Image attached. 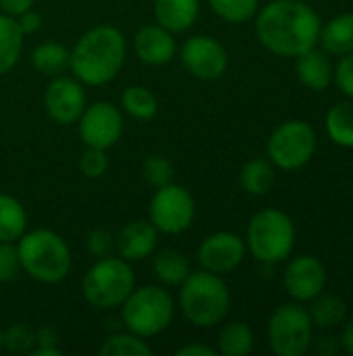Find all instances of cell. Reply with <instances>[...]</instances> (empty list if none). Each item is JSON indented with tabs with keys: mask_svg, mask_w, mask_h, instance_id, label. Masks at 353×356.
I'll return each mask as SVG.
<instances>
[{
	"mask_svg": "<svg viewBox=\"0 0 353 356\" xmlns=\"http://www.w3.org/2000/svg\"><path fill=\"white\" fill-rule=\"evenodd\" d=\"M318 13L302 0H273L256 15V35L279 56H300L320 38Z\"/></svg>",
	"mask_w": 353,
	"mask_h": 356,
	"instance_id": "cell-1",
	"label": "cell"
},
{
	"mask_svg": "<svg viewBox=\"0 0 353 356\" xmlns=\"http://www.w3.org/2000/svg\"><path fill=\"white\" fill-rule=\"evenodd\" d=\"M127 42L112 25H98L85 31L69 52V67L87 86L112 81L125 65Z\"/></svg>",
	"mask_w": 353,
	"mask_h": 356,
	"instance_id": "cell-2",
	"label": "cell"
},
{
	"mask_svg": "<svg viewBox=\"0 0 353 356\" xmlns=\"http://www.w3.org/2000/svg\"><path fill=\"white\" fill-rule=\"evenodd\" d=\"M179 307L196 327L218 325L231 307L227 284L212 271H191L179 290Z\"/></svg>",
	"mask_w": 353,
	"mask_h": 356,
	"instance_id": "cell-3",
	"label": "cell"
},
{
	"mask_svg": "<svg viewBox=\"0 0 353 356\" xmlns=\"http://www.w3.org/2000/svg\"><path fill=\"white\" fill-rule=\"evenodd\" d=\"M17 252L21 269L42 284H56L69 275L71 250L67 242L50 229L23 234L19 238Z\"/></svg>",
	"mask_w": 353,
	"mask_h": 356,
	"instance_id": "cell-4",
	"label": "cell"
},
{
	"mask_svg": "<svg viewBox=\"0 0 353 356\" xmlns=\"http://www.w3.org/2000/svg\"><path fill=\"white\" fill-rule=\"evenodd\" d=\"M83 296L96 309L121 307L135 288V273L125 259L104 257L83 277Z\"/></svg>",
	"mask_w": 353,
	"mask_h": 356,
	"instance_id": "cell-5",
	"label": "cell"
},
{
	"mask_svg": "<svg viewBox=\"0 0 353 356\" xmlns=\"http://www.w3.org/2000/svg\"><path fill=\"white\" fill-rule=\"evenodd\" d=\"M175 315L173 298L166 290L156 286L133 288L123 302V323L127 332L139 338H152L162 334Z\"/></svg>",
	"mask_w": 353,
	"mask_h": 356,
	"instance_id": "cell-6",
	"label": "cell"
},
{
	"mask_svg": "<svg viewBox=\"0 0 353 356\" xmlns=\"http://www.w3.org/2000/svg\"><path fill=\"white\" fill-rule=\"evenodd\" d=\"M295 244V227L289 215L277 209H264L254 215L248 227V248L260 263L285 261Z\"/></svg>",
	"mask_w": 353,
	"mask_h": 356,
	"instance_id": "cell-7",
	"label": "cell"
},
{
	"mask_svg": "<svg viewBox=\"0 0 353 356\" xmlns=\"http://www.w3.org/2000/svg\"><path fill=\"white\" fill-rule=\"evenodd\" d=\"M312 319L300 305L279 307L268 321V342L279 356H302L312 346Z\"/></svg>",
	"mask_w": 353,
	"mask_h": 356,
	"instance_id": "cell-8",
	"label": "cell"
},
{
	"mask_svg": "<svg viewBox=\"0 0 353 356\" xmlns=\"http://www.w3.org/2000/svg\"><path fill=\"white\" fill-rule=\"evenodd\" d=\"M266 150L277 167L287 171L300 169L314 156L316 131L310 123L302 119L285 121L270 134Z\"/></svg>",
	"mask_w": 353,
	"mask_h": 356,
	"instance_id": "cell-9",
	"label": "cell"
},
{
	"mask_svg": "<svg viewBox=\"0 0 353 356\" xmlns=\"http://www.w3.org/2000/svg\"><path fill=\"white\" fill-rule=\"evenodd\" d=\"M196 215V202L191 194L177 184H166L156 188V194L150 202V219L152 225L162 234H183Z\"/></svg>",
	"mask_w": 353,
	"mask_h": 356,
	"instance_id": "cell-10",
	"label": "cell"
},
{
	"mask_svg": "<svg viewBox=\"0 0 353 356\" xmlns=\"http://www.w3.org/2000/svg\"><path fill=\"white\" fill-rule=\"evenodd\" d=\"M79 121V136L85 146L108 150L123 136V115L112 102H94L83 108Z\"/></svg>",
	"mask_w": 353,
	"mask_h": 356,
	"instance_id": "cell-11",
	"label": "cell"
},
{
	"mask_svg": "<svg viewBox=\"0 0 353 356\" xmlns=\"http://www.w3.org/2000/svg\"><path fill=\"white\" fill-rule=\"evenodd\" d=\"M181 60L193 77L212 81L225 75L229 54L212 35H193L181 46Z\"/></svg>",
	"mask_w": 353,
	"mask_h": 356,
	"instance_id": "cell-12",
	"label": "cell"
},
{
	"mask_svg": "<svg viewBox=\"0 0 353 356\" xmlns=\"http://www.w3.org/2000/svg\"><path fill=\"white\" fill-rule=\"evenodd\" d=\"M44 106L52 121L60 125L75 123L85 108V92L79 81L64 75H56L46 88Z\"/></svg>",
	"mask_w": 353,
	"mask_h": 356,
	"instance_id": "cell-13",
	"label": "cell"
},
{
	"mask_svg": "<svg viewBox=\"0 0 353 356\" xmlns=\"http://www.w3.org/2000/svg\"><path fill=\"white\" fill-rule=\"evenodd\" d=\"M246 257V244L239 236L231 232H216L208 236L198 248V261L202 269L216 275L229 273L241 265Z\"/></svg>",
	"mask_w": 353,
	"mask_h": 356,
	"instance_id": "cell-14",
	"label": "cell"
},
{
	"mask_svg": "<svg viewBox=\"0 0 353 356\" xmlns=\"http://www.w3.org/2000/svg\"><path fill=\"white\" fill-rule=\"evenodd\" d=\"M327 286V269L312 254L295 257L285 269V290L300 302L314 300Z\"/></svg>",
	"mask_w": 353,
	"mask_h": 356,
	"instance_id": "cell-15",
	"label": "cell"
},
{
	"mask_svg": "<svg viewBox=\"0 0 353 356\" xmlns=\"http://www.w3.org/2000/svg\"><path fill=\"white\" fill-rule=\"evenodd\" d=\"M175 52H177V44L173 33L158 23L144 25L135 35V54L146 65H154V67L166 65L173 60Z\"/></svg>",
	"mask_w": 353,
	"mask_h": 356,
	"instance_id": "cell-16",
	"label": "cell"
},
{
	"mask_svg": "<svg viewBox=\"0 0 353 356\" xmlns=\"http://www.w3.org/2000/svg\"><path fill=\"white\" fill-rule=\"evenodd\" d=\"M114 242H117V250H119L121 259H125L129 263L144 261L156 248L158 229L148 221H133L121 229V234Z\"/></svg>",
	"mask_w": 353,
	"mask_h": 356,
	"instance_id": "cell-17",
	"label": "cell"
},
{
	"mask_svg": "<svg viewBox=\"0 0 353 356\" xmlns=\"http://www.w3.org/2000/svg\"><path fill=\"white\" fill-rule=\"evenodd\" d=\"M200 13V0H154L156 23L171 33L189 29Z\"/></svg>",
	"mask_w": 353,
	"mask_h": 356,
	"instance_id": "cell-18",
	"label": "cell"
},
{
	"mask_svg": "<svg viewBox=\"0 0 353 356\" xmlns=\"http://www.w3.org/2000/svg\"><path fill=\"white\" fill-rule=\"evenodd\" d=\"M298 77L310 90H325L333 81V65L322 50L310 48L298 56Z\"/></svg>",
	"mask_w": 353,
	"mask_h": 356,
	"instance_id": "cell-19",
	"label": "cell"
},
{
	"mask_svg": "<svg viewBox=\"0 0 353 356\" xmlns=\"http://www.w3.org/2000/svg\"><path fill=\"white\" fill-rule=\"evenodd\" d=\"M327 52L343 56L353 52V13H343L333 17L322 29L318 38Z\"/></svg>",
	"mask_w": 353,
	"mask_h": 356,
	"instance_id": "cell-20",
	"label": "cell"
},
{
	"mask_svg": "<svg viewBox=\"0 0 353 356\" xmlns=\"http://www.w3.org/2000/svg\"><path fill=\"white\" fill-rule=\"evenodd\" d=\"M312 325L320 330H335L347 319V305L335 294H318L310 311Z\"/></svg>",
	"mask_w": 353,
	"mask_h": 356,
	"instance_id": "cell-21",
	"label": "cell"
},
{
	"mask_svg": "<svg viewBox=\"0 0 353 356\" xmlns=\"http://www.w3.org/2000/svg\"><path fill=\"white\" fill-rule=\"evenodd\" d=\"M25 227L27 213L23 204L8 194H0V242H17Z\"/></svg>",
	"mask_w": 353,
	"mask_h": 356,
	"instance_id": "cell-22",
	"label": "cell"
},
{
	"mask_svg": "<svg viewBox=\"0 0 353 356\" xmlns=\"http://www.w3.org/2000/svg\"><path fill=\"white\" fill-rule=\"evenodd\" d=\"M21 48H23V33L17 25V21L10 15H0V75L8 73L19 56H21Z\"/></svg>",
	"mask_w": 353,
	"mask_h": 356,
	"instance_id": "cell-23",
	"label": "cell"
},
{
	"mask_svg": "<svg viewBox=\"0 0 353 356\" xmlns=\"http://www.w3.org/2000/svg\"><path fill=\"white\" fill-rule=\"evenodd\" d=\"M154 273L166 286H181L191 273L189 261L183 252L166 248L154 259Z\"/></svg>",
	"mask_w": 353,
	"mask_h": 356,
	"instance_id": "cell-24",
	"label": "cell"
},
{
	"mask_svg": "<svg viewBox=\"0 0 353 356\" xmlns=\"http://www.w3.org/2000/svg\"><path fill=\"white\" fill-rule=\"evenodd\" d=\"M327 134L343 148H353V102H339L327 113Z\"/></svg>",
	"mask_w": 353,
	"mask_h": 356,
	"instance_id": "cell-25",
	"label": "cell"
},
{
	"mask_svg": "<svg viewBox=\"0 0 353 356\" xmlns=\"http://www.w3.org/2000/svg\"><path fill=\"white\" fill-rule=\"evenodd\" d=\"M31 65L44 75L56 77L69 67V50L58 42H44L33 48Z\"/></svg>",
	"mask_w": 353,
	"mask_h": 356,
	"instance_id": "cell-26",
	"label": "cell"
},
{
	"mask_svg": "<svg viewBox=\"0 0 353 356\" xmlns=\"http://www.w3.org/2000/svg\"><path fill=\"white\" fill-rule=\"evenodd\" d=\"M241 186L252 196H264L275 186V169L264 159H254L241 169Z\"/></svg>",
	"mask_w": 353,
	"mask_h": 356,
	"instance_id": "cell-27",
	"label": "cell"
},
{
	"mask_svg": "<svg viewBox=\"0 0 353 356\" xmlns=\"http://www.w3.org/2000/svg\"><path fill=\"white\" fill-rule=\"evenodd\" d=\"M254 348V332L246 323H229L221 330L218 350L225 356H246Z\"/></svg>",
	"mask_w": 353,
	"mask_h": 356,
	"instance_id": "cell-28",
	"label": "cell"
},
{
	"mask_svg": "<svg viewBox=\"0 0 353 356\" xmlns=\"http://www.w3.org/2000/svg\"><path fill=\"white\" fill-rule=\"evenodd\" d=\"M121 104L127 115H131L133 119H139V121L152 119L158 113L156 96L144 86H129L121 96Z\"/></svg>",
	"mask_w": 353,
	"mask_h": 356,
	"instance_id": "cell-29",
	"label": "cell"
},
{
	"mask_svg": "<svg viewBox=\"0 0 353 356\" xmlns=\"http://www.w3.org/2000/svg\"><path fill=\"white\" fill-rule=\"evenodd\" d=\"M102 356H148L152 355V348L144 342V338L135 334H117L110 336L102 346H100Z\"/></svg>",
	"mask_w": 353,
	"mask_h": 356,
	"instance_id": "cell-30",
	"label": "cell"
},
{
	"mask_svg": "<svg viewBox=\"0 0 353 356\" xmlns=\"http://www.w3.org/2000/svg\"><path fill=\"white\" fill-rule=\"evenodd\" d=\"M208 4L229 23H246L258 13V0H208Z\"/></svg>",
	"mask_w": 353,
	"mask_h": 356,
	"instance_id": "cell-31",
	"label": "cell"
},
{
	"mask_svg": "<svg viewBox=\"0 0 353 356\" xmlns=\"http://www.w3.org/2000/svg\"><path fill=\"white\" fill-rule=\"evenodd\" d=\"M2 346L15 355H29L35 348V332L25 323H12L2 332Z\"/></svg>",
	"mask_w": 353,
	"mask_h": 356,
	"instance_id": "cell-32",
	"label": "cell"
},
{
	"mask_svg": "<svg viewBox=\"0 0 353 356\" xmlns=\"http://www.w3.org/2000/svg\"><path fill=\"white\" fill-rule=\"evenodd\" d=\"M144 179L152 188H162L173 181V163L160 154H152L144 161L141 167Z\"/></svg>",
	"mask_w": 353,
	"mask_h": 356,
	"instance_id": "cell-33",
	"label": "cell"
},
{
	"mask_svg": "<svg viewBox=\"0 0 353 356\" xmlns=\"http://www.w3.org/2000/svg\"><path fill=\"white\" fill-rule=\"evenodd\" d=\"M108 169V156H106V150L102 148H92L87 146V150L81 154L79 159V171L89 177V179H98L106 173Z\"/></svg>",
	"mask_w": 353,
	"mask_h": 356,
	"instance_id": "cell-34",
	"label": "cell"
},
{
	"mask_svg": "<svg viewBox=\"0 0 353 356\" xmlns=\"http://www.w3.org/2000/svg\"><path fill=\"white\" fill-rule=\"evenodd\" d=\"M21 263L15 242H0V284L12 282L19 275Z\"/></svg>",
	"mask_w": 353,
	"mask_h": 356,
	"instance_id": "cell-35",
	"label": "cell"
},
{
	"mask_svg": "<svg viewBox=\"0 0 353 356\" xmlns=\"http://www.w3.org/2000/svg\"><path fill=\"white\" fill-rule=\"evenodd\" d=\"M85 244H87L89 254H94L96 259L110 257V254H112V250L117 248V242H114V238L110 236V232L100 229V227H98V229H92V232L87 234Z\"/></svg>",
	"mask_w": 353,
	"mask_h": 356,
	"instance_id": "cell-36",
	"label": "cell"
},
{
	"mask_svg": "<svg viewBox=\"0 0 353 356\" xmlns=\"http://www.w3.org/2000/svg\"><path fill=\"white\" fill-rule=\"evenodd\" d=\"M333 77H335L339 90L353 98V52L341 56V60L337 63V67L333 71Z\"/></svg>",
	"mask_w": 353,
	"mask_h": 356,
	"instance_id": "cell-37",
	"label": "cell"
},
{
	"mask_svg": "<svg viewBox=\"0 0 353 356\" xmlns=\"http://www.w3.org/2000/svg\"><path fill=\"white\" fill-rule=\"evenodd\" d=\"M15 21H17V25H19V29H21L23 35L35 33V31L40 29V25H42V17H40L35 10H31V8H27V10H23L21 15H17Z\"/></svg>",
	"mask_w": 353,
	"mask_h": 356,
	"instance_id": "cell-38",
	"label": "cell"
},
{
	"mask_svg": "<svg viewBox=\"0 0 353 356\" xmlns=\"http://www.w3.org/2000/svg\"><path fill=\"white\" fill-rule=\"evenodd\" d=\"M58 334L52 325H42L35 330V346H56Z\"/></svg>",
	"mask_w": 353,
	"mask_h": 356,
	"instance_id": "cell-39",
	"label": "cell"
},
{
	"mask_svg": "<svg viewBox=\"0 0 353 356\" xmlns=\"http://www.w3.org/2000/svg\"><path fill=\"white\" fill-rule=\"evenodd\" d=\"M33 2L35 0H0V8L6 13V15H21L23 10H27V8H31L33 6Z\"/></svg>",
	"mask_w": 353,
	"mask_h": 356,
	"instance_id": "cell-40",
	"label": "cell"
},
{
	"mask_svg": "<svg viewBox=\"0 0 353 356\" xmlns=\"http://www.w3.org/2000/svg\"><path fill=\"white\" fill-rule=\"evenodd\" d=\"M216 350L206 344H187L177 350V356H214Z\"/></svg>",
	"mask_w": 353,
	"mask_h": 356,
	"instance_id": "cell-41",
	"label": "cell"
},
{
	"mask_svg": "<svg viewBox=\"0 0 353 356\" xmlns=\"http://www.w3.org/2000/svg\"><path fill=\"white\" fill-rule=\"evenodd\" d=\"M339 348H341V344H337V340L333 336H325V338L318 340V355L331 356L335 355Z\"/></svg>",
	"mask_w": 353,
	"mask_h": 356,
	"instance_id": "cell-42",
	"label": "cell"
},
{
	"mask_svg": "<svg viewBox=\"0 0 353 356\" xmlns=\"http://www.w3.org/2000/svg\"><path fill=\"white\" fill-rule=\"evenodd\" d=\"M341 348L353 356V317L345 323L343 327V336H341Z\"/></svg>",
	"mask_w": 353,
	"mask_h": 356,
	"instance_id": "cell-43",
	"label": "cell"
},
{
	"mask_svg": "<svg viewBox=\"0 0 353 356\" xmlns=\"http://www.w3.org/2000/svg\"><path fill=\"white\" fill-rule=\"evenodd\" d=\"M31 356H60L62 355V350L58 348V346H35L31 353Z\"/></svg>",
	"mask_w": 353,
	"mask_h": 356,
	"instance_id": "cell-44",
	"label": "cell"
},
{
	"mask_svg": "<svg viewBox=\"0 0 353 356\" xmlns=\"http://www.w3.org/2000/svg\"><path fill=\"white\" fill-rule=\"evenodd\" d=\"M0 346H2V330H0Z\"/></svg>",
	"mask_w": 353,
	"mask_h": 356,
	"instance_id": "cell-45",
	"label": "cell"
}]
</instances>
